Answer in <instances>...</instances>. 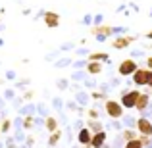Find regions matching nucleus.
<instances>
[{
	"label": "nucleus",
	"instance_id": "14",
	"mask_svg": "<svg viewBox=\"0 0 152 148\" xmlns=\"http://www.w3.org/2000/svg\"><path fill=\"white\" fill-rule=\"evenodd\" d=\"M102 71V63H98V62H89L87 63V73L89 75H98Z\"/></svg>",
	"mask_w": 152,
	"mask_h": 148
},
{
	"label": "nucleus",
	"instance_id": "23",
	"mask_svg": "<svg viewBox=\"0 0 152 148\" xmlns=\"http://www.w3.org/2000/svg\"><path fill=\"white\" fill-rule=\"evenodd\" d=\"M146 66H148V69H152V56L146 58Z\"/></svg>",
	"mask_w": 152,
	"mask_h": 148
},
{
	"label": "nucleus",
	"instance_id": "12",
	"mask_svg": "<svg viewBox=\"0 0 152 148\" xmlns=\"http://www.w3.org/2000/svg\"><path fill=\"white\" fill-rule=\"evenodd\" d=\"M89 62H98V63H102V62H110V56H108L106 52H94V54H91V56H89Z\"/></svg>",
	"mask_w": 152,
	"mask_h": 148
},
{
	"label": "nucleus",
	"instance_id": "3",
	"mask_svg": "<svg viewBox=\"0 0 152 148\" xmlns=\"http://www.w3.org/2000/svg\"><path fill=\"white\" fill-rule=\"evenodd\" d=\"M139 96H141V93H139V90H127V93L121 96V106L127 108V110H135Z\"/></svg>",
	"mask_w": 152,
	"mask_h": 148
},
{
	"label": "nucleus",
	"instance_id": "18",
	"mask_svg": "<svg viewBox=\"0 0 152 148\" xmlns=\"http://www.w3.org/2000/svg\"><path fill=\"white\" fill-rule=\"evenodd\" d=\"M123 148H145V144L141 142V139H135V141L125 142V146H123Z\"/></svg>",
	"mask_w": 152,
	"mask_h": 148
},
{
	"label": "nucleus",
	"instance_id": "25",
	"mask_svg": "<svg viewBox=\"0 0 152 148\" xmlns=\"http://www.w3.org/2000/svg\"><path fill=\"white\" fill-rule=\"evenodd\" d=\"M0 133H2V129H0Z\"/></svg>",
	"mask_w": 152,
	"mask_h": 148
},
{
	"label": "nucleus",
	"instance_id": "19",
	"mask_svg": "<svg viewBox=\"0 0 152 148\" xmlns=\"http://www.w3.org/2000/svg\"><path fill=\"white\" fill-rule=\"evenodd\" d=\"M0 129H2V133H8V131L12 129V121L10 119H4V123L0 125Z\"/></svg>",
	"mask_w": 152,
	"mask_h": 148
},
{
	"label": "nucleus",
	"instance_id": "17",
	"mask_svg": "<svg viewBox=\"0 0 152 148\" xmlns=\"http://www.w3.org/2000/svg\"><path fill=\"white\" fill-rule=\"evenodd\" d=\"M60 139H62V131H54V133H50V139H48V144L50 146H56L60 142Z\"/></svg>",
	"mask_w": 152,
	"mask_h": 148
},
{
	"label": "nucleus",
	"instance_id": "15",
	"mask_svg": "<svg viewBox=\"0 0 152 148\" xmlns=\"http://www.w3.org/2000/svg\"><path fill=\"white\" fill-rule=\"evenodd\" d=\"M121 137H123V141H125V142L135 141V139H139V131L137 129H125L121 133Z\"/></svg>",
	"mask_w": 152,
	"mask_h": 148
},
{
	"label": "nucleus",
	"instance_id": "22",
	"mask_svg": "<svg viewBox=\"0 0 152 148\" xmlns=\"http://www.w3.org/2000/svg\"><path fill=\"white\" fill-rule=\"evenodd\" d=\"M93 98H94V100H100V98H104V94H100V93H93Z\"/></svg>",
	"mask_w": 152,
	"mask_h": 148
},
{
	"label": "nucleus",
	"instance_id": "1",
	"mask_svg": "<svg viewBox=\"0 0 152 148\" xmlns=\"http://www.w3.org/2000/svg\"><path fill=\"white\" fill-rule=\"evenodd\" d=\"M104 110H106L108 117H112V119L123 117V106L118 100H106V102H104Z\"/></svg>",
	"mask_w": 152,
	"mask_h": 148
},
{
	"label": "nucleus",
	"instance_id": "13",
	"mask_svg": "<svg viewBox=\"0 0 152 148\" xmlns=\"http://www.w3.org/2000/svg\"><path fill=\"white\" fill-rule=\"evenodd\" d=\"M87 127H89L91 129V133H100V131H104V125L100 121H98V119H89V121H87Z\"/></svg>",
	"mask_w": 152,
	"mask_h": 148
},
{
	"label": "nucleus",
	"instance_id": "16",
	"mask_svg": "<svg viewBox=\"0 0 152 148\" xmlns=\"http://www.w3.org/2000/svg\"><path fill=\"white\" fill-rule=\"evenodd\" d=\"M45 125H46V131H48V133H54V131H58V121H56V117H46Z\"/></svg>",
	"mask_w": 152,
	"mask_h": 148
},
{
	"label": "nucleus",
	"instance_id": "10",
	"mask_svg": "<svg viewBox=\"0 0 152 148\" xmlns=\"http://www.w3.org/2000/svg\"><path fill=\"white\" fill-rule=\"evenodd\" d=\"M106 146V131L93 135V141H91V148H104Z\"/></svg>",
	"mask_w": 152,
	"mask_h": 148
},
{
	"label": "nucleus",
	"instance_id": "8",
	"mask_svg": "<svg viewBox=\"0 0 152 148\" xmlns=\"http://www.w3.org/2000/svg\"><path fill=\"white\" fill-rule=\"evenodd\" d=\"M133 41H135V37H125V35H121V37H118V39L112 41V46H114L115 50H123V48H127Z\"/></svg>",
	"mask_w": 152,
	"mask_h": 148
},
{
	"label": "nucleus",
	"instance_id": "4",
	"mask_svg": "<svg viewBox=\"0 0 152 148\" xmlns=\"http://www.w3.org/2000/svg\"><path fill=\"white\" fill-rule=\"evenodd\" d=\"M137 69H139V66L135 63V60H131V58L123 60V62L119 63V67H118L119 75H123V77H127V75H131V77H133V73H135Z\"/></svg>",
	"mask_w": 152,
	"mask_h": 148
},
{
	"label": "nucleus",
	"instance_id": "6",
	"mask_svg": "<svg viewBox=\"0 0 152 148\" xmlns=\"http://www.w3.org/2000/svg\"><path fill=\"white\" fill-rule=\"evenodd\" d=\"M91 141H93L91 129L89 127H81V131H79V135H77V142L81 146H85V148H91Z\"/></svg>",
	"mask_w": 152,
	"mask_h": 148
},
{
	"label": "nucleus",
	"instance_id": "20",
	"mask_svg": "<svg viewBox=\"0 0 152 148\" xmlns=\"http://www.w3.org/2000/svg\"><path fill=\"white\" fill-rule=\"evenodd\" d=\"M33 127V117H25L23 119V129H31Z\"/></svg>",
	"mask_w": 152,
	"mask_h": 148
},
{
	"label": "nucleus",
	"instance_id": "7",
	"mask_svg": "<svg viewBox=\"0 0 152 148\" xmlns=\"http://www.w3.org/2000/svg\"><path fill=\"white\" fill-rule=\"evenodd\" d=\"M118 29H112V27H108V25H94L93 27V35H96V39L98 41H104L106 37H110L112 33H115Z\"/></svg>",
	"mask_w": 152,
	"mask_h": 148
},
{
	"label": "nucleus",
	"instance_id": "11",
	"mask_svg": "<svg viewBox=\"0 0 152 148\" xmlns=\"http://www.w3.org/2000/svg\"><path fill=\"white\" fill-rule=\"evenodd\" d=\"M148 104H150V94H146V93H141V96H139V100H137V106H135V110H139V112H145L146 108H148Z\"/></svg>",
	"mask_w": 152,
	"mask_h": 148
},
{
	"label": "nucleus",
	"instance_id": "21",
	"mask_svg": "<svg viewBox=\"0 0 152 148\" xmlns=\"http://www.w3.org/2000/svg\"><path fill=\"white\" fill-rule=\"evenodd\" d=\"M89 119H98V110H89Z\"/></svg>",
	"mask_w": 152,
	"mask_h": 148
},
{
	"label": "nucleus",
	"instance_id": "24",
	"mask_svg": "<svg viewBox=\"0 0 152 148\" xmlns=\"http://www.w3.org/2000/svg\"><path fill=\"white\" fill-rule=\"evenodd\" d=\"M146 39H150V41H152V29L148 31V33H146Z\"/></svg>",
	"mask_w": 152,
	"mask_h": 148
},
{
	"label": "nucleus",
	"instance_id": "5",
	"mask_svg": "<svg viewBox=\"0 0 152 148\" xmlns=\"http://www.w3.org/2000/svg\"><path fill=\"white\" fill-rule=\"evenodd\" d=\"M133 83L137 87L146 85V83H148V67H139V69L133 73Z\"/></svg>",
	"mask_w": 152,
	"mask_h": 148
},
{
	"label": "nucleus",
	"instance_id": "2",
	"mask_svg": "<svg viewBox=\"0 0 152 148\" xmlns=\"http://www.w3.org/2000/svg\"><path fill=\"white\" fill-rule=\"evenodd\" d=\"M135 129L139 131L141 137H152V121L148 117H139L135 121Z\"/></svg>",
	"mask_w": 152,
	"mask_h": 148
},
{
	"label": "nucleus",
	"instance_id": "9",
	"mask_svg": "<svg viewBox=\"0 0 152 148\" xmlns=\"http://www.w3.org/2000/svg\"><path fill=\"white\" fill-rule=\"evenodd\" d=\"M42 19H45V25L50 27V29H56V27L60 25V15L56 14V12H46V14L42 15Z\"/></svg>",
	"mask_w": 152,
	"mask_h": 148
}]
</instances>
